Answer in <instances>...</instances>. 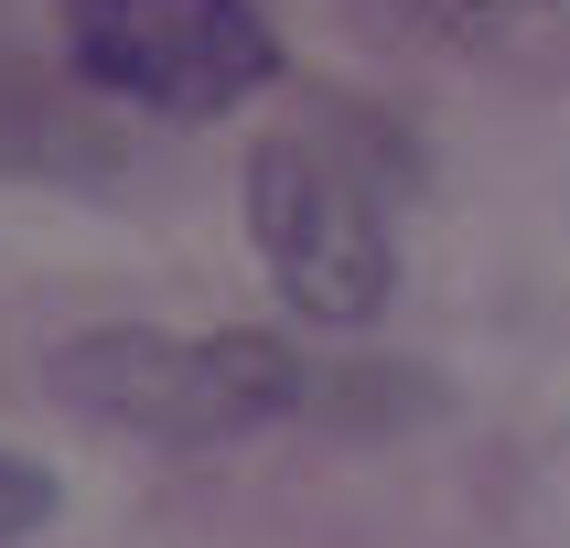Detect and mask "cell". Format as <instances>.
Instances as JSON below:
<instances>
[{
	"label": "cell",
	"mask_w": 570,
	"mask_h": 548,
	"mask_svg": "<svg viewBox=\"0 0 570 548\" xmlns=\"http://www.w3.org/2000/svg\"><path fill=\"white\" fill-rule=\"evenodd\" d=\"M65 409L108 419L129 441L161 451H205V441H248L313 409V377L291 345L269 333H151V322H97L43 366Z\"/></svg>",
	"instance_id": "6da1fadb"
},
{
	"label": "cell",
	"mask_w": 570,
	"mask_h": 548,
	"mask_svg": "<svg viewBox=\"0 0 570 548\" xmlns=\"http://www.w3.org/2000/svg\"><path fill=\"white\" fill-rule=\"evenodd\" d=\"M43 516H55V474H43L32 451H0V548L32 538Z\"/></svg>",
	"instance_id": "277c9868"
},
{
	"label": "cell",
	"mask_w": 570,
	"mask_h": 548,
	"mask_svg": "<svg viewBox=\"0 0 570 548\" xmlns=\"http://www.w3.org/2000/svg\"><path fill=\"white\" fill-rule=\"evenodd\" d=\"M248 226H258V258H269L281 301L313 333H366L387 312V280H399L387 205L334 140L269 129L248 151Z\"/></svg>",
	"instance_id": "7a4b0ae2"
},
{
	"label": "cell",
	"mask_w": 570,
	"mask_h": 548,
	"mask_svg": "<svg viewBox=\"0 0 570 548\" xmlns=\"http://www.w3.org/2000/svg\"><path fill=\"white\" fill-rule=\"evenodd\" d=\"M65 64L151 119H226L281 87V32L258 0H65Z\"/></svg>",
	"instance_id": "3957f363"
}]
</instances>
